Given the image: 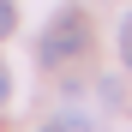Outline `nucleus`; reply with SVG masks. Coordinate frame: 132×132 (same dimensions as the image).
<instances>
[{"label": "nucleus", "instance_id": "1", "mask_svg": "<svg viewBox=\"0 0 132 132\" xmlns=\"http://www.w3.org/2000/svg\"><path fill=\"white\" fill-rule=\"evenodd\" d=\"M90 48V18L84 12H54V24L42 30V66H60V60H78Z\"/></svg>", "mask_w": 132, "mask_h": 132}, {"label": "nucleus", "instance_id": "2", "mask_svg": "<svg viewBox=\"0 0 132 132\" xmlns=\"http://www.w3.org/2000/svg\"><path fill=\"white\" fill-rule=\"evenodd\" d=\"M114 42H120V66H126V72H132V12L120 18V36H114Z\"/></svg>", "mask_w": 132, "mask_h": 132}, {"label": "nucleus", "instance_id": "3", "mask_svg": "<svg viewBox=\"0 0 132 132\" xmlns=\"http://www.w3.org/2000/svg\"><path fill=\"white\" fill-rule=\"evenodd\" d=\"M12 24H18V12H12V0H0V36H12Z\"/></svg>", "mask_w": 132, "mask_h": 132}, {"label": "nucleus", "instance_id": "4", "mask_svg": "<svg viewBox=\"0 0 132 132\" xmlns=\"http://www.w3.org/2000/svg\"><path fill=\"white\" fill-rule=\"evenodd\" d=\"M6 96H12V78H6V66H0V108H6Z\"/></svg>", "mask_w": 132, "mask_h": 132}, {"label": "nucleus", "instance_id": "5", "mask_svg": "<svg viewBox=\"0 0 132 132\" xmlns=\"http://www.w3.org/2000/svg\"><path fill=\"white\" fill-rule=\"evenodd\" d=\"M42 132H66V126H42Z\"/></svg>", "mask_w": 132, "mask_h": 132}]
</instances>
